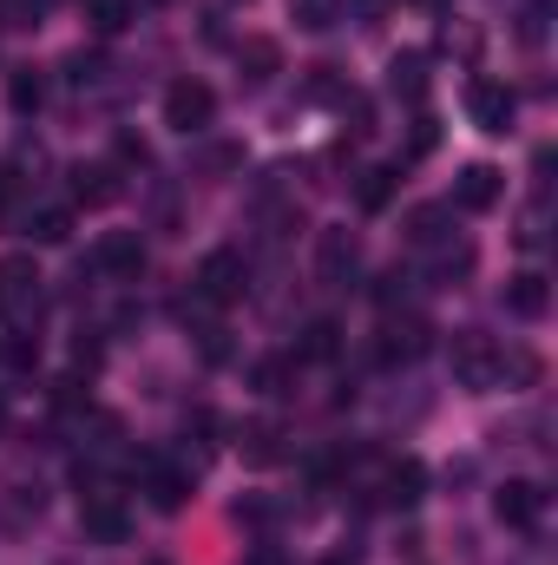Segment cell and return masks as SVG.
<instances>
[{
  "instance_id": "obj_1",
  "label": "cell",
  "mask_w": 558,
  "mask_h": 565,
  "mask_svg": "<svg viewBox=\"0 0 558 565\" xmlns=\"http://www.w3.org/2000/svg\"><path fill=\"white\" fill-rule=\"evenodd\" d=\"M211 119H217V93H211L204 79H178V86H164V126H171V132L191 139V132H204Z\"/></svg>"
},
{
  "instance_id": "obj_2",
  "label": "cell",
  "mask_w": 558,
  "mask_h": 565,
  "mask_svg": "<svg viewBox=\"0 0 558 565\" xmlns=\"http://www.w3.org/2000/svg\"><path fill=\"white\" fill-rule=\"evenodd\" d=\"M244 282H250V270H244V257H237V250H211V257L197 264L191 296H197V302H211V309H224V302H237V296H244Z\"/></svg>"
},
{
  "instance_id": "obj_3",
  "label": "cell",
  "mask_w": 558,
  "mask_h": 565,
  "mask_svg": "<svg viewBox=\"0 0 558 565\" xmlns=\"http://www.w3.org/2000/svg\"><path fill=\"white\" fill-rule=\"evenodd\" d=\"M86 270H93V277H139V270H144V244H139V231H106V237L93 244Z\"/></svg>"
},
{
  "instance_id": "obj_4",
  "label": "cell",
  "mask_w": 558,
  "mask_h": 565,
  "mask_svg": "<svg viewBox=\"0 0 558 565\" xmlns=\"http://www.w3.org/2000/svg\"><path fill=\"white\" fill-rule=\"evenodd\" d=\"M466 113H473L480 132H506L513 113H519V99H513V86H500V79H473V86H466Z\"/></svg>"
},
{
  "instance_id": "obj_5",
  "label": "cell",
  "mask_w": 558,
  "mask_h": 565,
  "mask_svg": "<svg viewBox=\"0 0 558 565\" xmlns=\"http://www.w3.org/2000/svg\"><path fill=\"white\" fill-rule=\"evenodd\" d=\"M453 375H460L466 388H500V342L460 335V342H453Z\"/></svg>"
},
{
  "instance_id": "obj_6",
  "label": "cell",
  "mask_w": 558,
  "mask_h": 565,
  "mask_svg": "<svg viewBox=\"0 0 558 565\" xmlns=\"http://www.w3.org/2000/svg\"><path fill=\"white\" fill-rule=\"evenodd\" d=\"M315 270H322V282H355L362 244H355L348 231H315Z\"/></svg>"
},
{
  "instance_id": "obj_7",
  "label": "cell",
  "mask_w": 558,
  "mask_h": 565,
  "mask_svg": "<svg viewBox=\"0 0 558 565\" xmlns=\"http://www.w3.org/2000/svg\"><path fill=\"white\" fill-rule=\"evenodd\" d=\"M493 513H500V526H539L546 487H539V480H506V487L493 493Z\"/></svg>"
},
{
  "instance_id": "obj_8",
  "label": "cell",
  "mask_w": 558,
  "mask_h": 565,
  "mask_svg": "<svg viewBox=\"0 0 558 565\" xmlns=\"http://www.w3.org/2000/svg\"><path fill=\"white\" fill-rule=\"evenodd\" d=\"M79 526H86V540H99V546H119V540L132 533V520H126V507H119L112 493H86Z\"/></svg>"
},
{
  "instance_id": "obj_9",
  "label": "cell",
  "mask_w": 558,
  "mask_h": 565,
  "mask_svg": "<svg viewBox=\"0 0 558 565\" xmlns=\"http://www.w3.org/2000/svg\"><path fill=\"white\" fill-rule=\"evenodd\" d=\"M500 198H506V178L493 164H466L460 184H453V211H493Z\"/></svg>"
},
{
  "instance_id": "obj_10",
  "label": "cell",
  "mask_w": 558,
  "mask_h": 565,
  "mask_svg": "<svg viewBox=\"0 0 558 565\" xmlns=\"http://www.w3.org/2000/svg\"><path fill=\"white\" fill-rule=\"evenodd\" d=\"M427 322L420 316H401V322H382V342H375V355L382 362H415V355H427Z\"/></svg>"
},
{
  "instance_id": "obj_11",
  "label": "cell",
  "mask_w": 558,
  "mask_h": 565,
  "mask_svg": "<svg viewBox=\"0 0 558 565\" xmlns=\"http://www.w3.org/2000/svg\"><path fill=\"white\" fill-rule=\"evenodd\" d=\"M506 309H513L519 322H539V316L552 309V282H546V270H519V277L506 282Z\"/></svg>"
},
{
  "instance_id": "obj_12",
  "label": "cell",
  "mask_w": 558,
  "mask_h": 565,
  "mask_svg": "<svg viewBox=\"0 0 558 565\" xmlns=\"http://www.w3.org/2000/svg\"><path fill=\"white\" fill-rule=\"evenodd\" d=\"M237 454H244V467H277L282 454V427L277 422H244V434H237Z\"/></svg>"
},
{
  "instance_id": "obj_13",
  "label": "cell",
  "mask_w": 558,
  "mask_h": 565,
  "mask_svg": "<svg viewBox=\"0 0 558 565\" xmlns=\"http://www.w3.org/2000/svg\"><path fill=\"white\" fill-rule=\"evenodd\" d=\"M112 198H119V171H112V164H73V204L99 211V204H112Z\"/></svg>"
},
{
  "instance_id": "obj_14",
  "label": "cell",
  "mask_w": 558,
  "mask_h": 565,
  "mask_svg": "<svg viewBox=\"0 0 558 565\" xmlns=\"http://www.w3.org/2000/svg\"><path fill=\"white\" fill-rule=\"evenodd\" d=\"M335 355H342V322L315 316V322L302 329V342H296V355H289V362H335Z\"/></svg>"
},
{
  "instance_id": "obj_15",
  "label": "cell",
  "mask_w": 558,
  "mask_h": 565,
  "mask_svg": "<svg viewBox=\"0 0 558 565\" xmlns=\"http://www.w3.org/2000/svg\"><path fill=\"white\" fill-rule=\"evenodd\" d=\"M144 493H151V507H158V513H178V507H184V493H191V480H184L178 467L144 460Z\"/></svg>"
},
{
  "instance_id": "obj_16",
  "label": "cell",
  "mask_w": 558,
  "mask_h": 565,
  "mask_svg": "<svg viewBox=\"0 0 558 565\" xmlns=\"http://www.w3.org/2000/svg\"><path fill=\"white\" fill-rule=\"evenodd\" d=\"M420 487H427V467H420V460H395V467L382 473V500H388V507H415Z\"/></svg>"
},
{
  "instance_id": "obj_17",
  "label": "cell",
  "mask_w": 558,
  "mask_h": 565,
  "mask_svg": "<svg viewBox=\"0 0 558 565\" xmlns=\"http://www.w3.org/2000/svg\"><path fill=\"white\" fill-rule=\"evenodd\" d=\"M40 296V270H33V257H0V302H33Z\"/></svg>"
},
{
  "instance_id": "obj_18",
  "label": "cell",
  "mask_w": 558,
  "mask_h": 565,
  "mask_svg": "<svg viewBox=\"0 0 558 565\" xmlns=\"http://www.w3.org/2000/svg\"><path fill=\"white\" fill-rule=\"evenodd\" d=\"M401 191V164H375V171H362V184H355V204L362 211H388V198Z\"/></svg>"
},
{
  "instance_id": "obj_19",
  "label": "cell",
  "mask_w": 558,
  "mask_h": 565,
  "mask_svg": "<svg viewBox=\"0 0 558 565\" xmlns=\"http://www.w3.org/2000/svg\"><path fill=\"white\" fill-rule=\"evenodd\" d=\"M40 99H46V79H40L33 66H13V73H7V106H13V113H40Z\"/></svg>"
},
{
  "instance_id": "obj_20",
  "label": "cell",
  "mask_w": 558,
  "mask_h": 565,
  "mask_svg": "<svg viewBox=\"0 0 558 565\" xmlns=\"http://www.w3.org/2000/svg\"><path fill=\"white\" fill-rule=\"evenodd\" d=\"M26 237H33V244H66V237H73V211H60V204L33 211V217H26Z\"/></svg>"
},
{
  "instance_id": "obj_21",
  "label": "cell",
  "mask_w": 558,
  "mask_h": 565,
  "mask_svg": "<svg viewBox=\"0 0 558 565\" xmlns=\"http://www.w3.org/2000/svg\"><path fill=\"white\" fill-rule=\"evenodd\" d=\"M132 13H139V0H86L93 33H126V26H132Z\"/></svg>"
},
{
  "instance_id": "obj_22",
  "label": "cell",
  "mask_w": 558,
  "mask_h": 565,
  "mask_svg": "<svg viewBox=\"0 0 558 565\" xmlns=\"http://www.w3.org/2000/svg\"><path fill=\"white\" fill-rule=\"evenodd\" d=\"M237 60H244V73H250V79H270V73L282 66V46L257 33V40H244V46H237Z\"/></svg>"
},
{
  "instance_id": "obj_23",
  "label": "cell",
  "mask_w": 558,
  "mask_h": 565,
  "mask_svg": "<svg viewBox=\"0 0 558 565\" xmlns=\"http://www.w3.org/2000/svg\"><path fill=\"white\" fill-rule=\"evenodd\" d=\"M388 86H395L401 99H427V60H420V53H401V60H395V79H388Z\"/></svg>"
},
{
  "instance_id": "obj_24",
  "label": "cell",
  "mask_w": 558,
  "mask_h": 565,
  "mask_svg": "<svg viewBox=\"0 0 558 565\" xmlns=\"http://www.w3.org/2000/svg\"><path fill=\"white\" fill-rule=\"evenodd\" d=\"M447 217H453V204H420L415 217H408V237H415V244H440V237H447V231H440Z\"/></svg>"
},
{
  "instance_id": "obj_25",
  "label": "cell",
  "mask_w": 558,
  "mask_h": 565,
  "mask_svg": "<svg viewBox=\"0 0 558 565\" xmlns=\"http://www.w3.org/2000/svg\"><path fill=\"white\" fill-rule=\"evenodd\" d=\"M0 355H7L13 369H40V335H33V329H13V335H0Z\"/></svg>"
},
{
  "instance_id": "obj_26",
  "label": "cell",
  "mask_w": 558,
  "mask_h": 565,
  "mask_svg": "<svg viewBox=\"0 0 558 565\" xmlns=\"http://www.w3.org/2000/svg\"><path fill=\"white\" fill-rule=\"evenodd\" d=\"M289 369H296V362H257V369H250V382H257V395H282V382H289Z\"/></svg>"
},
{
  "instance_id": "obj_27",
  "label": "cell",
  "mask_w": 558,
  "mask_h": 565,
  "mask_svg": "<svg viewBox=\"0 0 558 565\" xmlns=\"http://www.w3.org/2000/svg\"><path fill=\"white\" fill-rule=\"evenodd\" d=\"M289 7H296V20H302L309 33H322V26L335 20V0H289Z\"/></svg>"
},
{
  "instance_id": "obj_28",
  "label": "cell",
  "mask_w": 558,
  "mask_h": 565,
  "mask_svg": "<svg viewBox=\"0 0 558 565\" xmlns=\"http://www.w3.org/2000/svg\"><path fill=\"white\" fill-rule=\"evenodd\" d=\"M433 145H440V126H433V119L420 113V119H415V139H408V158H427Z\"/></svg>"
},
{
  "instance_id": "obj_29",
  "label": "cell",
  "mask_w": 558,
  "mask_h": 565,
  "mask_svg": "<svg viewBox=\"0 0 558 565\" xmlns=\"http://www.w3.org/2000/svg\"><path fill=\"white\" fill-rule=\"evenodd\" d=\"M0 7H7V20H13V26H33L46 0H0Z\"/></svg>"
},
{
  "instance_id": "obj_30",
  "label": "cell",
  "mask_w": 558,
  "mask_h": 565,
  "mask_svg": "<svg viewBox=\"0 0 558 565\" xmlns=\"http://www.w3.org/2000/svg\"><path fill=\"white\" fill-rule=\"evenodd\" d=\"M112 151H119V164H151L144 139H132V132H119V145H112Z\"/></svg>"
},
{
  "instance_id": "obj_31",
  "label": "cell",
  "mask_w": 558,
  "mask_h": 565,
  "mask_svg": "<svg viewBox=\"0 0 558 565\" xmlns=\"http://www.w3.org/2000/svg\"><path fill=\"white\" fill-rule=\"evenodd\" d=\"M7 198H13V171L0 164V204H7Z\"/></svg>"
},
{
  "instance_id": "obj_32",
  "label": "cell",
  "mask_w": 558,
  "mask_h": 565,
  "mask_svg": "<svg viewBox=\"0 0 558 565\" xmlns=\"http://www.w3.org/2000/svg\"><path fill=\"white\" fill-rule=\"evenodd\" d=\"M257 565H282V559H277V553H257Z\"/></svg>"
},
{
  "instance_id": "obj_33",
  "label": "cell",
  "mask_w": 558,
  "mask_h": 565,
  "mask_svg": "<svg viewBox=\"0 0 558 565\" xmlns=\"http://www.w3.org/2000/svg\"><path fill=\"white\" fill-rule=\"evenodd\" d=\"M329 565H355V559H329Z\"/></svg>"
},
{
  "instance_id": "obj_34",
  "label": "cell",
  "mask_w": 558,
  "mask_h": 565,
  "mask_svg": "<svg viewBox=\"0 0 558 565\" xmlns=\"http://www.w3.org/2000/svg\"><path fill=\"white\" fill-rule=\"evenodd\" d=\"M420 7H440V0H420Z\"/></svg>"
},
{
  "instance_id": "obj_35",
  "label": "cell",
  "mask_w": 558,
  "mask_h": 565,
  "mask_svg": "<svg viewBox=\"0 0 558 565\" xmlns=\"http://www.w3.org/2000/svg\"><path fill=\"white\" fill-rule=\"evenodd\" d=\"M158 7H171V0H158Z\"/></svg>"
}]
</instances>
